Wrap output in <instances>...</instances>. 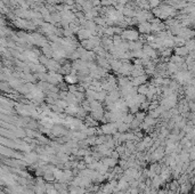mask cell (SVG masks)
<instances>
[{"label":"cell","instance_id":"obj_1","mask_svg":"<svg viewBox=\"0 0 195 194\" xmlns=\"http://www.w3.org/2000/svg\"><path fill=\"white\" fill-rule=\"evenodd\" d=\"M166 154V150L163 148V146H159L156 150H154L151 154H149V159L152 161H159V160H162L163 156Z\"/></svg>","mask_w":195,"mask_h":194},{"label":"cell","instance_id":"obj_2","mask_svg":"<svg viewBox=\"0 0 195 194\" xmlns=\"http://www.w3.org/2000/svg\"><path fill=\"white\" fill-rule=\"evenodd\" d=\"M63 80H64V77L61 73L50 72L48 74V80L47 81L51 85H57V83H61Z\"/></svg>","mask_w":195,"mask_h":194},{"label":"cell","instance_id":"obj_3","mask_svg":"<svg viewBox=\"0 0 195 194\" xmlns=\"http://www.w3.org/2000/svg\"><path fill=\"white\" fill-rule=\"evenodd\" d=\"M122 37L129 41H136L138 39V32L135 30H125L122 32Z\"/></svg>","mask_w":195,"mask_h":194},{"label":"cell","instance_id":"obj_4","mask_svg":"<svg viewBox=\"0 0 195 194\" xmlns=\"http://www.w3.org/2000/svg\"><path fill=\"white\" fill-rule=\"evenodd\" d=\"M102 162L105 166H107L108 168H113V167H115L118 165V159H114L112 156H105V158H103Z\"/></svg>","mask_w":195,"mask_h":194},{"label":"cell","instance_id":"obj_5","mask_svg":"<svg viewBox=\"0 0 195 194\" xmlns=\"http://www.w3.org/2000/svg\"><path fill=\"white\" fill-rule=\"evenodd\" d=\"M164 183H166V182L161 178V176H160V175H156V176L152 179V185H151V187L156 190V189H159L161 185H163Z\"/></svg>","mask_w":195,"mask_h":194},{"label":"cell","instance_id":"obj_6","mask_svg":"<svg viewBox=\"0 0 195 194\" xmlns=\"http://www.w3.org/2000/svg\"><path fill=\"white\" fill-rule=\"evenodd\" d=\"M78 36H79L80 40H87V39H90L93 37V33L87 29H82L78 32Z\"/></svg>","mask_w":195,"mask_h":194},{"label":"cell","instance_id":"obj_7","mask_svg":"<svg viewBox=\"0 0 195 194\" xmlns=\"http://www.w3.org/2000/svg\"><path fill=\"white\" fill-rule=\"evenodd\" d=\"M147 80V75L145 74H143V75H139V77H136V78H132V80H131V82H132V85L134 86H142V85H144L145 82H146Z\"/></svg>","mask_w":195,"mask_h":194},{"label":"cell","instance_id":"obj_8","mask_svg":"<svg viewBox=\"0 0 195 194\" xmlns=\"http://www.w3.org/2000/svg\"><path fill=\"white\" fill-rule=\"evenodd\" d=\"M138 31L140 33H149L152 31V25L148 22H143L138 25Z\"/></svg>","mask_w":195,"mask_h":194},{"label":"cell","instance_id":"obj_9","mask_svg":"<svg viewBox=\"0 0 195 194\" xmlns=\"http://www.w3.org/2000/svg\"><path fill=\"white\" fill-rule=\"evenodd\" d=\"M79 106L76 105V104H69V106L64 110L68 114H71V115H76L78 114V112H79Z\"/></svg>","mask_w":195,"mask_h":194},{"label":"cell","instance_id":"obj_10","mask_svg":"<svg viewBox=\"0 0 195 194\" xmlns=\"http://www.w3.org/2000/svg\"><path fill=\"white\" fill-rule=\"evenodd\" d=\"M64 81L71 86V85H75V83L79 81V79H78V77H76L75 74H71V73H70V74H66V75L64 77Z\"/></svg>","mask_w":195,"mask_h":194},{"label":"cell","instance_id":"obj_11","mask_svg":"<svg viewBox=\"0 0 195 194\" xmlns=\"http://www.w3.org/2000/svg\"><path fill=\"white\" fill-rule=\"evenodd\" d=\"M46 66H47V69H48V70H50L51 72H54V71H56V70H59V69H61L59 64H58L57 62L52 61V59H49L48 64H47Z\"/></svg>","mask_w":195,"mask_h":194},{"label":"cell","instance_id":"obj_12","mask_svg":"<svg viewBox=\"0 0 195 194\" xmlns=\"http://www.w3.org/2000/svg\"><path fill=\"white\" fill-rule=\"evenodd\" d=\"M143 50H144V54H145V56H146V57H152V58H154V57L156 56L155 50L152 48L151 46H145Z\"/></svg>","mask_w":195,"mask_h":194},{"label":"cell","instance_id":"obj_13","mask_svg":"<svg viewBox=\"0 0 195 194\" xmlns=\"http://www.w3.org/2000/svg\"><path fill=\"white\" fill-rule=\"evenodd\" d=\"M186 95L188 98H195V86L191 85L188 88H186Z\"/></svg>","mask_w":195,"mask_h":194},{"label":"cell","instance_id":"obj_14","mask_svg":"<svg viewBox=\"0 0 195 194\" xmlns=\"http://www.w3.org/2000/svg\"><path fill=\"white\" fill-rule=\"evenodd\" d=\"M188 49L186 48V47H178V48H176V55H178V56H185V55H187L188 54Z\"/></svg>","mask_w":195,"mask_h":194},{"label":"cell","instance_id":"obj_15","mask_svg":"<svg viewBox=\"0 0 195 194\" xmlns=\"http://www.w3.org/2000/svg\"><path fill=\"white\" fill-rule=\"evenodd\" d=\"M148 90H149V87H148V86H145V85H142V86H139V87L137 88V93L140 94V95H145V96L147 95Z\"/></svg>","mask_w":195,"mask_h":194},{"label":"cell","instance_id":"obj_16","mask_svg":"<svg viewBox=\"0 0 195 194\" xmlns=\"http://www.w3.org/2000/svg\"><path fill=\"white\" fill-rule=\"evenodd\" d=\"M83 161H85L87 165H91V163L96 162L95 158H94L93 155H90V154H87V155H85V156H83Z\"/></svg>","mask_w":195,"mask_h":194},{"label":"cell","instance_id":"obj_17","mask_svg":"<svg viewBox=\"0 0 195 194\" xmlns=\"http://www.w3.org/2000/svg\"><path fill=\"white\" fill-rule=\"evenodd\" d=\"M137 120H139L140 122H144V120H145V112H137L136 113V117H135Z\"/></svg>","mask_w":195,"mask_h":194},{"label":"cell","instance_id":"obj_18","mask_svg":"<svg viewBox=\"0 0 195 194\" xmlns=\"http://www.w3.org/2000/svg\"><path fill=\"white\" fill-rule=\"evenodd\" d=\"M168 69H169V72L175 73V72H177V70H178V65L175 64V63H170L169 66H168Z\"/></svg>","mask_w":195,"mask_h":194},{"label":"cell","instance_id":"obj_19","mask_svg":"<svg viewBox=\"0 0 195 194\" xmlns=\"http://www.w3.org/2000/svg\"><path fill=\"white\" fill-rule=\"evenodd\" d=\"M139 123H140V121H139V120H137V119L135 118V119H134V121L130 123V128H131V129H136V128H138V127L140 126Z\"/></svg>","mask_w":195,"mask_h":194},{"label":"cell","instance_id":"obj_20","mask_svg":"<svg viewBox=\"0 0 195 194\" xmlns=\"http://www.w3.org/2000/svg\"><path fill=\"white\" fill-rule=\"evenodd\" d=\"M188 152H190V159L191 160H195V144L188 150Z\"/></svg>","mask_w":195,"mask_h":194},{"label":"cell","instance_id":"obj_21","mask_svg":"<svg viewBox=\"0 0 195 194\" xmlns=\"http://www.w3.org/2000/svg\"><path fill=\"white\" fill-rule=\"evenodd\" d=\"M104 33L106 34V36H112L113 33H115V30H114V27H107V29H105L104 30Z\"/></svg>","mask_w":195,"mask_h":194},{"label":"cell","instance_id":"obj_22","mask_svg":"<svg viewBox=\"0 0 195 194\" xmlns=\"http://www.w3.org/2000/svg\"><path fill=\"white\" fill-rule=\"evenodd\" d=\"M160 3H161V0H149V1H148V5H149L151 7H153V8H154V7H158Z\"/></svg>","mask_w":195,"mask_h":194},{"label":"cell","instance_id":"obj_23","mask_svg":"<svg viewBox=\"0 0 195 194\" xmlns=\"http://www.w3.org/2000/svg\"><path fill=\"white\" fill-rule=\"evenodd\" d=\"M129 192L131 194H139V191H138V187H130L129 190H128Z\"/></svg>","mask_w":195,"mask_h":194},{"label":"cell","instance_id":"obj_24","mask_svg":"<svg viewBox=\"0 0 195 194\" xmlns=\"http://www.w3.org/2000/svg\"><path fill=\"white\" fill-rule=\"evenodd\" d=\"M190 109H191L193 112H195V103H191V104H190Z\"/></svg>","mask_w":195,"mask_h":194},{"label":"cell","instance_id":"obj_25","mask_svg":"<svg viewBox=\"0 0 195 194\" xmlns=\"http://www.w3.org/2000/svg\"><path fill=\"white\" fill-rule=\"evenodd\" d=\"M124 194H131V193H130L129 191H125V192H124Z\"/></svg>","mask_w":195,"mask_h":194},{"label":"cell","instance_id":"obj_26","mask_svg":"<svg viewBox=\"0 0 195 194\" xmlns=\"http://www.w3.org/2000/svg\"><path fill=\"white\" fill-rule=\"evenodd\" d=\"M194 27H195V22H194Z\"/></svg>","mask_w":195,"mask_h":194}]
</instances>
